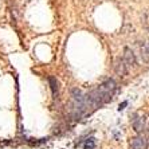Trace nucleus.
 <instances>
[{"label":"nucleus","instance_id":"3","mask_svg":"<svg viewBox=\"0 0 149 149\" xmlns=\"http://www.w3.org/2000/svg\"><path fill=\"white\" fill-rule=\"evenodd\" d=\"M122 59H124L125 65H126V67H134L136 66V55L134 52L132 51V49H129V47H125L124 49V56H122Z\"/></svg>","mask_w":149,"mask_h":149},{"label":"nucleus","instance_id":"9","mask_svg":"<svg viewBox=\"0 0 149 149\" xmlns=\"http://www.w3.org/2000/svg\"><path fill=\"white\" fill-rule=\"evenodd\" d=\"M126 104H128V102H124L122 105H120V108H118V110H122V109H124V106H126Z\"/></svg>","mask_w":149,"mask_h":149},{"label":"nucleus","instance_id":"4","mask_svg":"<svg viewBox=\"0 0 149 149\" xmlns=\"http://www.w3.org/2000/svg\"><path fill=\"white\" fill-rule=\"evenodd\" d=\"M130 146L132 149H146L148 144H146V139L144 136H137L130 139Z\"/></svg>","mask_w":149,"mask_h":149},{"label":"nucleus","instance_id":"8","mask_svg":"<svg viewBox=\"0 0 149 149\" xmlns=\"http://www.w3.org/2000/svg\"><path fill=\"white\" fill-rule=\"evenodd\" d=\"M94 148H95V140L93 137L87 139L85 141V144H83V149H94Z\"/></svg>","mask_w":149,"mask_h":149},{"label":"nucleus","instance_id":"6","mask_svg":"<svg viewBox=\"0 0 149 149\" xmlns=\"http://www.w3.org/2000/svg\"><path fill=\"white\" fill-rule=\"evenodd\" d=\"M140 51H141L142 59L148 62V61H149V39H148V42H146V43H144V45L140 47Z\"/></svg>","mask_w":149,"mask_h":149},{"label":"nucleus","instance_id":"1","mask_svg":"<svg viewBox=\"0 0 149 149\" xmlns=\"http://www.w3.org/2000/svg\"><path fill=\"white\" fill-rule=\"evenodd\" d=\"M116 91H117V83L113 79H108L104 83H101L98 87H95L94 90H91L89 94H86V98L91 106H97V105L109 102Z\"/></svg>","mask_w":149,"mask_h":149},{"label":"nucleus","instance_id":"5","mask_svg":"<svg viewBox=\"0 0 149 149\" xmlns=\"http://www.w3.org/2000/svg\"><path fill=\"white\" fill-rule=\"evenodd\" d=\"M114 71L118 77H125L126 74H128V67H126V65H125V62H124V59L122 58H118L117 61H116Z\"/></svg>","mask_w":149,"mask_h":149},{"label":"nucleus","instance_id":"2","mask_svg":"<svg viewBox=\"0 0 149 149\" xmlns=\"http://www.w3.org/2000/svg\"><path fill=\"white\" fill-rule=\"evenodd\" d=\"M149 121V117L144 113V111H137L133 114V120H132V125L137 133H142L146 128V124Z\"/></svg>","mask_w":149,"mask_h":149},{"label":"nucleus","instance_id":"7","mask_svg":"<svg viewBox=\"0 0 149 149\" xmlns=\"http://www.w3.org/2000/svg\"><path fill=\"white\" fill-rule=\"evenodd\" d=\"M49 82H50V86H51L52 94H54V95H58L59 86H58V81H56V78H54V77H50V78H49Z\"/></svg>","mask_w":149,"mask_h":149}]
</instances>
